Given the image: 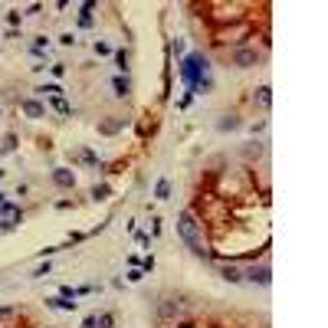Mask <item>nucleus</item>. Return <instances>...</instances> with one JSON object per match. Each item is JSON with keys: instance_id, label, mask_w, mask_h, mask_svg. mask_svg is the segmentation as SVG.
I'll return each mask as SVG.
<instances>
[{"instance_id": "nucleus-16", "label": "nucleus", "mask_w": 328, "mask_h": 328, "mask_svg": "<svg viewBox=\"0 0 328 328\" xmlns=\"http://www.w3.org/2000/svg\"><path fill=\"white\" fill-rule=\"evenodd\" d=\"M240 125H243V122H240V115H227V118H220V122H217V128H220V131H236Z\"/></svg>"}, {"instance_id": "nucleus-18", "label": "nucleus", "mask_w": 328, "mask_h": 328, "mask_svg": "<svg viewBox=\"0 0 328 328\" xmlns=\"http://www.w3.org/2000/svg\"><path fill=\"white\" fill-rule=\"evenodd\" d=\"M49 105H53L59 115H72V105H69L66 98H49Z\"/></svg>"}, {"instance_id": "nucleus-4", "label": "nucleus", "mask_w": 328, "mask_h": 328, "mask_svg": "<svg viewBox=\"0 0 328 328\" xmlns=\"http://www.w3.org/2000/svg\"><path fill=\"white\" fill-rule=\"evenodd\" d=\"M243 282H253V286H269L273 282V269H269V262L262 260V262H253L249 269H243Z\"/></svg>"}, {"instance_id": "nucleus-2", "label": "nucleus", "mask_w": 328, "mask_h": 328, "mask_svg": "<svg viewBox=\"0 0 328 328\" xmlns=\"http://www.w3.org/2000/svg\"><path fill=\"white\" fill-rule=\"evenodd\" d=\"M204 76H210V63H207L204 53H191L187 59H180V79L187 85V92H194Z\"/></svg>"}, {"instance_id": "nucleus-11", "label": "nucleus", "mask_w": 328, "mask_h": 328, "mask_svg": "<svg viewBox=\"0 0 328 328\" xmlns=\"http://www.w3.org/2000/svg\"><path fill=\"white\" fill-rule=\"evenodd\" d=\"M253 102H260V109H269V105H273V89H269V85H260V89L253 92Z\"/></svg>"}, {"instance_id": "nucleus-3", "label": "nucleus", "mask_w": 328, "mask_h": 328, "mask_svg": "<svg viewBox=\"0 0 328 328\" xmlns=\"http://www.w3.org/2000/svg\"><path fill=\"white\" fill-rule=\"evenodd\" d=\"M253 36V23L246 20V23H233V27H220L217 33H213V43H220V46H227V43H233V49H240V46H246V40Z\"/></svg>"}, {"instance_id": "nucleus-28", "label": "nucleus", "mask_w": 328, "mask_h": 328, "mask_svg": "<svg viewBox=\"0 0 328 328\" xmlns=\"http://www.w3.org/2000/svg\"><path fill=\"white\" fill-rule=\"evenodd\" d=\"M3 200H7V194H3V191H0V204H3Z\"/></svg>"}, {"instance_id": "nucleus-26", "label": "nucleus", "mask_w": 328, "mask_h": 328, "mask_svg": "<svg viewBox=\"0 0 328 328\" xmlns=\"http://www.w3.org/2000/svg\"><path fill=\"white\" fill-rule=\"evenodd\" d=\"M49 269H53V266H49V262H43V266H40L33 276H36V279H43V276H49Z\"/></svg>"}, {"instance_id": "nucleus-6", "label": "nucleus", "mask_w": 328, "mask_h": 328, "mask_svg": "<svg viewBox=\"0 0 328 328\" xmlns=\"http://www.w3.org/2000/svg\"><path fill=\"white\" fill-rule=\"evenodd\" d=\"M184 312H187V302H184V299H164L161 305H158V318H161V322L184 318Z\"/></svg>"}, {"instance_id": "nucleus-27", "label": "nucleus", "mask_w": 328, "mask_h": 328, "mask_svg": "<svg viewBox=\"0 0 328 328\" xmlns=\"http://www.w3.org/2000/svg\"><path fill=\"white\" fill-rule=\"evenodd\" d=\"M7 20H10L14 27H20V20H23V14H20V10H14V14H7Z\"/></svg>"}, {"instance_id": "nucleus-20", "label": "nucleus", "mask_w": 328, "mask_h": 328, "mask_svg": "<svg viewBox=\"0 0 328 328\" xmlns=\"http://www.w3.org/2000/svg\"><path fill=\"white\" fill-rule=\"evenodd\" d=\"M122 125H125V122H102V125H98V131H102V135H115Z\"/></svg>"}, {"instance_id": "nucleus-12", "label": "nucleus", "mask_w": 328, "mask_h": 328, "mask_svg": "<svg viewBox=\"0 0 328 328\" xmlns=\"http://www.w3.org/2000/svg\"><path fill=\"white\" fill-rule=\"evenodd\" d=\"M220 276H223L227 282H243V269H240V266H233V262L220 266Z\"/></svg>"}, {"instance_id": "nucleus-23", "label": "nucleus", "mask_w": 328, "mask_h": 328, "mask_svg": "<svg viewBox=\"0 0 328 328\" xmlns=\"http://www.w3.org/2000/svg\"><path fill=\"white\" fill-rule=\"evenodd\" d=\"M82 328H98V325H96V312H92V315H85V318H82Z\"/></svg>"}, {"instance_id": "nucleus-9", "label": "nucleus", "mask_w": 328, "mask_h": 328, "mask_svg": "<svg viewBox=\"0 0 328 328\" xmlns=\"http://www.w3.org/2000/svg\"><path fill=\"white\" fill-rule=\"evenodd\" d=\"M20 109L27 112L30 118H43V115H46V105H43V102H36V98H23V102H20Z\"/></svg>"}, {"instance_id": "nucleus-8", "label": "nucleus", "mask_w": 328, "mask_h": 328, "mask_svg": "<svg viewBox=\"0 0 328 328\" xmlns=\"http://www.w3.org/2000/svg\"><path fill=\"white\" fill-rule=\"evenodd\" d=\"M46 309H59V312H76V309H79V302H76V299H63V295H49V299H46Z\"/></svg>"}, {"instance_id": "nucleus-25", "label": "nucleus", "mask_w": 328, "mask_h": 328, "mask_svg": "<svg viewBox=\"0 0 328 328\" xmlns=\"http://www.w3.org/2000/svg\"><path fill=\"white\" fill-rule=\"evenodd\" d=\"M49 69H53V76H66V63H53Z\"/></svg>"}, {"instance_id": "nucleus-1", "label": "nucleus", "mask_w": 328, "mask_h": 328, "mask_svg": "<svg viewBox=\"0 0 328 328\" xmlns=\"http://www.w3.org/2000/svg\"><path fill=\"white\" fill-rule=\"evenodd\" d=\"M178 236L184 240V246L191 249L194 256L207 260L210 256V243H207V230H204V220L197 217L194 210H184L178 217Z\"/></svg>"}, {"instance_id": "nucleus-15", "label": "nucleus", "mask_w": 328, "mask_h": 328, "mask_svg": "<svg viewBox=\"0 0 328 328\" xmlns=\"http://www.w3.org/2000/svg\"><path fill=\"white\" fill-rule=\"evenodd\" d=\"M167 197H171V180L161 178L158 184H154V200H167Z\"/></svg>"}, {"instance_id": "nucleus-5", "label": "nucleus", "mask_w": 328, "mask_h": 328, "mask_svg": "<svg viewBox=\"0 0 328 328\" xmlns=\"http://www.w3.org/2000/svg\"><path fill=\"white\" fill-rule=\"evenodd\" d=\"M262 53L256 49V46H240V49H233L230 53V63L236 69H249V66H260Z\"/></svg>"}, {"instance_id": "nucleus-7", "label": "nucleus", "mask_w": 328, "mask_h": 328, "mask_svg": "<svg viewBox=\"0 0 328 328\" xmlns=\"http://www.w3.org/2000/svg\"><path fill=\"white\" fill-rule=\"evenodd\" d=\"M53 184L56 187H63V191H72V187H76V174H72L69 167H56L53 171Z\"/></svg>"}, {"instance_id": "nucleus-14", "label": "nucleus", "mask_w": 328, "mask_h": 328, "mask_svg": "<svg viewBox=\"0 0 328 328\" xmlns=\"http://www.w3.org/2000/svg\"><path fill=\"white\" fill-rule=\"evenodd\" d=\"M36 92H40V96H49V98H63V85H59V82H46V85H40Z\"/></svg>"}, {"instance_id": "nucleus-24", "label": "nucleus", "mask_w": 328, "mask_h": 328, "mask_svg": "<svg viewBox=\"0 0 328 328\" xmlns=\"http://www.w3.org/2000/svg\"><path fill=\"white\" fill-rule=\"evenodd\" d=\"M59 43H63V46H76V36H72V33H63Z\"/></svg>"}, {"instance_id": "nucleus-17", "label": "nucleus", "mask_w": 328, "mask_h": 328, "mask_svg": "<svg viewBox=\"0 0 328 328\" xmlns=\"http://www.w3.org/2000/svg\"><path fill=\"white\" fill-rule=\"evenodd\" d=\"M96 325L98 328H115V315H112V312H98L96 315Z\"/></svg>"}, {"instance_id": "nucleus-21", "label": "nucleus", "mask_w": 328, "mask_h": 328, "mask_svg": "<svg viewBox=\"0 0 328 328\" xmlns=\"http://www.w3.org/2000/svg\"><path fill=\"white\" fill-rule=\"evenodd\" d=\"M92 49H96V56H112V53H115L109 43H102V40H96V46H92Z\"/></svg>"}, {"instance_id": "nucleus-10", "label": "nucleus", "mask_w": 328, "mask_h": 328, "mask_svg": "<svg viewBox=\"0 0 328 328\" xmlns=\"http://www.w3.org/2000/svg\"><path fill=\"white\" fill-rule=\"evenodd\" d=\"M112 85H115V96H118V98H128V96H131V79H128V76H115V79H112Z\"/></svg>"}, {"instance_id": "nucleus-22", "label": "nucleus", "mask_w": 328, "mask_h": 328, "mask_svg": "<svg viewBox=\"0 0 328 328\" xmlns=\"http://www.w3.org/2000/svg\"><path fill=\"white\" fill-rule=\"evenodd\" d=\"M141 279H145L141 266H131V269H128V282H141Z\"/></svg>"}, {"instance_id": "nucleus-19", "label": "nucleus", "mask_w": 328, "mask_h": 328, "mask_svg": "<svg viewBox=\"0 0 328 328\" xmlns=\"http://www.w3.org/2000/svg\"><path fill=\"white\" fill-rule=\"evenodd\" d=\"M109 194H112L109 184H96V187H92V200H105Z\"/></svg>"}, {"instance_id": "nucleus-13", "label": "nucleus", "mask_w": 328, "mask_h": 328, "mask_svg": "<svg viewBox=\"0 0 328 328\" xmlns=\"http://www.w3.org/2000/svg\"><path fill=\"white\" fill-rule=\"evenodd\" d=\"M115 66H118V72L122 76H128V63H131V56H128V49H115Z\"/></svg>"}]
</instances>
